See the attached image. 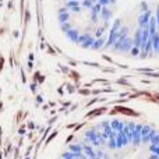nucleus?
<instances>
[{"mask_svg": "<svg viewBox=\"0 0 159 159\" xmlns=\"http://www.w3.org/2000/svg\"><path fill=\"white\" fill-rule=\"evenodd\" d=\"M121 28V20H116L114 24L112 25V29L109 32V36H108V40H106V45H105V49L110 48L113 46V43L116 42L117 39V34H119V29Z\"/></svg>", "mask_w": 159, "mask_h": 159, "instance_id": "obj_2", "label": "nucleus"}, {"mask_svg": "<svg viewBox=\"0 0 159 159\" xmlns=\"http://www.w3.org/2000/svg\"><path fill=\"white\" fill-rule=\"evenodd\" d=\"M66 35H67V38L70 40H73L74 43H77V40H78V38H80V31L77 29V28H71L69 32H66Z\"/></svg>", "mask_w": 159, "mask_h": 159, "instance_id": "obj_8", "label": "nucleus"}, {"mask_svg": "<svg viewBox=\"0 0 159 159\" xmlns=\"http://www.w3.org/2000/svg\"><path fill=\"white\" fill-rule=\"evenodd\" d=\"M140 10H141V13H145L147 10H149V8H148V4H147L145 1H144V3H141V6H140Z\"/></svg>", "mask_w": 159, "mask_h": 159, "instance_id": "obj_17", "label": "nucleus"}, {"mask_svg": "<svg viewBox=\"0 0 159 159\" xmlns=\"http://www.w3.org/2000/svg\"><path fill=\"white\" fill-rule=\"evenodd\" d=\"M105 35V27H98L95 29V39L96 38H101Z\"/></svg>", "mask_w": 159, "mask_h": 159, "instance_id": "obj_14", "label": "nucleus"}, {"mask_svg": "<svg viewBox=\"0 0 159 159\" xmlns=\"http://www.w3.org/2000/svg\"><path fill=\"white\" fill-rule=\"evenodd\" d=\"M128 36V28L127 25H123L121 28L119 29V34H117V39H116V42L113 43V46H112V49L114 50V52H120V48H121V45H123V42H124V39Z\"/></svg>", "mask_w": 159, "mask_h": 159, "instance_id": "obj_3", "label": "nucleus"}, {"mask_svg": "<svg viewBox=\"0 0 159 159\" xmlns=\"http://www.w3.org/2000/svg\"><path fill=\"white\" fill-rule=\"evenodd\" d=\"M95 3H96V0H82V1H81V7L87 8V10H91V8L94 7Z\"/></svg>", "mask_w": 159, "mask_h": 159, "instance_id": "obj_11", "label": "nucleus"}, {"mask_svg": "<svg viewBox=\"0 0 159 159\" xmlns=\"http://www.w3.org/2000/svg\"><path fill=\"white\" fill-rule=\"evenodd\" d=\"M158 55H159V50H158Z\"/></svg>", "mask_w": 159, "mask_h": 159, "instance_id": "obj_19", "label": "nucleus"}, {"mask_svg": "<svg viewBox=\"0 0 159 159\" xmlns=\"http://www.w3.org/2000/svg\"><path fill=\"white\" fill-rule=\"evenodd\" d=\"M152 52L158 55V50H159V32H156L155 35H152Z\"/></svg>", "mask_w": 159, "mask_h": 159, "instance_id": "obj_9", "label": "nucleus"}, {"mask_svg": "<svg viewBox=\"0 0 159 159\" xmlns=\"http://www.w3.org/2000/svg\"><path fill=\"white\" fill-rule=\"evenodd\" d=\"M151 17H152V10H151V8H149V10H147L145 13H141V14L138 16V27H140V28H143V29L148 28V24H149Z\"/></svg>", "mask_w": 159, "mask_h": 159, "instance_id": "obj_5", "label": "nucleus"}, {"mask_svg": "<svg viewBox=\"0 0 159 159\" xmlns=\"http://www.w3.org/2000/svg\"><path fill=\"white\" fill-rule=\"evenodd\" d=\"M60 27H62V31H63L64 34H66V32H69L73 28L71 25H70V23H63V24H60Z\"/></svg>", "mask_w": 159, "mask_h": 159, "instance_id": "obj_16", "label": "nucleus"}, {"mask_svg": "<svg viewBox=\"0 0 159 159\" xmlns=\"http://www.w3.org/2000/svg\"><path fill=\"white\" fill-rule=\"evenodd\" d=\"M89 11H91V21L95 24L96 21H98V16H99V13H98V11H95L94 8H91Z\"/></svg>", "mask_w": 159, "mask_h": 159, "instance_id": "obj_15", "label": "nucleus"}, {"mask_svg": "<svg viewBox=\"0 0 159 159\" xmlns=\"http://www.w3.org/2000/svg\"><path fill=\"white\" fill-rule=\"evenodd\" d=\"M57 159H159V128L134 117H109L80 131Z\"/></svg>", "mask_w": 159, "mask_h": 159, "instance_id": "obj_1", "label": "nucleus"}, {"mask_svg": "<svg viewBox=\"0 0 159 159\" xmlns=\"http://www.w3.org/2000/svg\"><path fill=\"white\" fill-rule=\"evenodd\" d=\"M106 40H108V36H106V35L101 36V38H96L95 42H94V45H92V48H91V49H95V50H98V49L105 48V45H106Z\"/></svg>", "mask_w": 159, "mask_h": 159, "instance_id": "obj_6", "label": "nucleus"}, {"mask_svg": "<svg viewBox=\"0 0 159 159\" xmlns=\"http://www.w3.org/2000/svg\"><path fill=\"white\" fill-rule=\"evenodd\" d=\"M96 3H99L102 7H108L109 4H114L116 0H96Z\"/></svg>", "mask_w": 159, "mask_h": 159, "instance_id": "obj_13", "label": "nucleus"}, {"mask_svg": "<svg viewBox=\"0 0 159 159\" xmlns=\"http://www.w3.org/2000/svg\"><path fill=\"white\" fill-rule=\"evenodd\" d=\"M155 18H156V24H158V32H159V6L156 7V14H155Z\"/></svg>", "mask_w": 159, "mask_h": 159, "instance_id": "obj_18", "label": "nucleus"}, {"mask_svg": "<svg viewBox=\"0 0 159 159\" xmlns=\"http://www.w3.org/2000/svg\"><path fill=\"white\" fill-rule=\"evenodd\" d=\"M101 18L103 20V21H109L112 18V10H109L108 7H102V10H101Z\"/></svg>", "mask_w": 159, "mask_h": 159, "instance_id": "obj_10", "label": "nucleus"}, {"mask_svg": "<svg viewBox=\"0 0 159 159\" xmlns=\"http://www.w3.org/2000/svg\"><path fill=\"white\" fill-rule=\"evenodd\" d=\"M94 42H95V36H92L91 34H81V35H80V38H78V40H77V43L81 45L82 48H85V49H91V48H92Z\"/></svg>", "mask_w": 159, "mask_h": 159, "instance_id": "obj_4", "label": "nucleus"}, {"mask_svg": "<svg viewBox=\"0 0 159 159\" xmlns=\"http://www.w3.org/2000/svg\"><path fill=\"white\" fill-rule=\"evenodd\" d=\"M57 20H59L60 24H63V23H69V20H70V13H59Z\"/></svg>", "mask_w": 159, "mask_h": 159, "instance_id": "obj_12", "label": "nucleus"}, {"mask_svg": "<svg viewBox=\"0 0 159 159\" xmlns=\"http://www.w3.org/2000/svg\"><path fill=\"white\" fill-rule=\"evenodd\" d=\"M148 32H149V36L155 35V34L158 32V24H156V18H155V16H152L151 20H149V24H148Z\"/></svg>", "mask_w": 159, "mask_h": 159, "instance_id": "obj_7", "label": "nucleus"}]
</instances>
